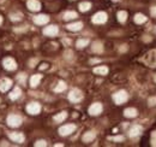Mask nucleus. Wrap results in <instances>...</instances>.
<instances>
[{"instance_id": "1", "label": "nucleus", "mask_w": 156, "mask_h": 147, "mask_svg": "<svg viewBox=\"0 0 156 147\" xmlns=\"http://www.w3.org/2000/svg\"><path fill=\"white\" fill-rule=\"evenodd\" d=\"M22 122H23V118H22L19 115H10V116L7 117V121H6V123H7L8 127H11V128H17V127H19V125L22 124Z\"/></svg>"}, {"instance_id": "2", "label": "nucleus", "mask_w": 156, "mask_h": 147, "mask_svg": "<svg viewBox=\"0 0 156 147\" xmlns=\"http://www.w3.org/2000/svg\"><path fill=\"white\" fill-rule=\"evenodd\" d=\"M127 99H128V95H127V93L125 91H118L117 93L113 94V100H114V103L117 105L124 104Z\"/></svg>"}, {"instance_id": "3", "label": "nucleus", "mask_w": 156, "mask_h": 147, "mask_svg": "<svg viewBox=\"0 0 156 147\" xmlns=\"http://www.w3.org/2000/svg\"><path fill=\"white\" fill-rule=\"evenodd\" d=\"M82 99H83V93H82V91H79L77 88L72 89L68 94V100L72 103H79Z\"/></svg>"}, {"instance_id": "4", "label": "nucleus", "mask_w": 156, "mask_h": 147, "mask_svg": "<svg viewBox=\"0 0 156 147\" xmlns=\"http://www.w3.org/2000/svg\"><path fill=\"white\" fill-rule=\"evenodd\" d=\"M2 65H4V68H5L6 70H8V71H13V70L17 69V63H16V60H15L13 58H10V57H7V58H5V59L2 60Z\"/></svg>"}, {"instance_id": "5", "label": "nucleus", "mask_w": 156, "mask_h": 147, "mask_svg": "<svg viewBox=\"0 0 156 147\" xmlns=\"http://www.w3.org/2000/svg\"><path fill=\"white\" fill-rule=\"evenodd\" d=\"M76 130V125L75 124H65L59 128V134L61 136H67L70 134H72Z\"/></svg>"}, {"instance_id": "6", "label": "nucleus", "mask_w": 156, "mask_h": 147, "mask_svg": "<svg viewBox=\"0 0 156 147\" xmlns=\"http://www.w3.org/2000/svg\"><path fill=\"white\" fill-rule=\"evenodd\" d=\"M93 23L95 24H103V23H106V21H107V13L106 12H97V13H95L93 16Z\"/></svg>"}, {"instance_id": "7", "label": "nucleus", "mask_w": 156, "mask_h": 147, "mask_svg": "<svg viewBox=\"0 0 156 147\" xmlns=\"http://www.w3.org/2000/svg\"><path fill=\"white\" fill-rule=\"evenodd\" d=\"M27 111H28L29 115H34V116H35V115H38L40 111H41V105H40L38 103H36V101H32L30 104H28Z\"/></svg>"}, {"instance_id": "8", "label": "nucleus", "mask_w": 156, "mask_h": 147, "mask_svg": "<svg viewBox=\"0 0 156 147\" xmlns=\"http://www.w3.org/2000/svg\"><path fill=\"white\" fill-rule=\"evenodd\" d=\"M59 33V29L57 26H48L43 29V34L46 36H55Z\"/></svg>"}, {"instance_id": "9", "label": "nucleus", "mask_w": 156, "mask_h": 147, "mask_svg": "<svg viewBox=\"0 0 156 147\" xmlns=\"http://www.w3.org/2000/svg\"><path fill=\"white\" fill-rule=\"evenodd\" d=\"M8 138H10L13 142H18V144H22V142H24V140H25V136H24L22 133H10V134H8Z\"/></svg>"}, {"instance_id": "10", "label": "nucleus", "mask_w": 156, "mask_h": 147, "mask_svg": "<svg viewBox=\"0 0 156 147\" xmlns=\"http://www.w3.org/2000/svg\"><path fill=\"white\" fill-rule=\"evenodd\" d=\"M101 112H102V104L100 103H94L89 108V115L91 116H98Z\"/></svg>"}, {"instance_id": "11", "label": "nucleus", "mask_w": 156, "mask_h": 147, "mask_svg": "<svg viewBox=\"0 0 156 147\" xmlns=\"http://www.w3.org/2000/svg\"><path fill=\"white\" fill-rule=\"evenodd\" d=\"M12 86V81L10 78H2L0 81V92H7Z\"/></svg>"}, {"instance_id": "12", "label": "nucleus", "mask_w": 156, "mask_h": 147, "mask_svg": "<svg viewBox=\"0 0 156 147\" xmlns=\"http://www.w3.org/2000/svg\"><path fill=\"white\" fill-rule=\"evenodd\" d=\"M27 6H28V9L30 11H34V12L40 11V9H41V4H40L38 0H28Z\"/></svg>"}, {"instance_id": "13", "label": "nucleus", "mask_w": 156, "mask_h": 147, "mask_svg": "<svg viewBox=\"0 0 156 147\" xmlns=\"http://www.w3.org/2000/svg\"><path fill=\"white\" fill-rule=\"evenodd\" d=\"M48 21H49V17L47 15H38V16L34 17L35 24H38V26H43V24L48 23Z\"/></svg>"}, {"instance_id": "14", "label": "nucleus", "mask_w": 156, "mask_h": 147, "mask_svg": "<svg viewBox=\"0 0 156 147\" xmlns=\"http://www.w3.org/2000/svg\"><path fill=\"white\" fill-rule=\"evenodd\" d=\"M141 133H142V127H141V125H133V127L130 129L128 135H130V138H136V136H138Z\"/></svg>"}, {"instance_id": "15", "label": "nucleus", "mask_w": 156, "mask_h": 147, "mask_svg": "<svg viewBox=\"0 0 156 147\" xmlns=\"http://www.w3.org/2000/svg\"><path fill=\"white\" fill-rule=\"evenodd\" d=\"M66 28H67L68 30H71V32H78V30H81V29L83 28V23H82V22H75V23L68 24Z\"/></svg>"}, {"instance_id": "16", "label": "nucleus", "mask_w": 156, "mask_h": 147, "mask_svg": "<svg viewBox=\"0 0 156 147\" xmlns=\"http://www.w3.org/2000/svg\"><path fill=\"white\" fill-rule=\"evenodd\" d=\"M91 51L94 53H102L103 52V45L100 41H95L91 46Z\"/></svg>"}, {"instance_id": "17", "label": "nucleus", "mask_w": 156, "mask_h": 147, "mask_svg": "<svg viewBox=\"0 0 156 147\" xmlns=\"http://www.w3.org/2000/svg\"><path fill=\"white\" fill-rule=\"evenodd\" d=\"M66 118H67V112L66 111H62V112H59L58 115H55L53 119H54L55 123H61Z\"/></svg>"}, {"instance_id": "18", "label": "nucleus", "mask_w": 156, "mask_h": 147, "mask_svg": "<svg viewBox=\"0 0 156 147\" xmlns=\"http://www.w3.org/2000/svg\"><path fill=\"white\" fill-rule=\"evenodd\" d=\"M21 94H22L21 88H19V87H16V88H13V91L10 93V99H11V100H17V99L21 97Z\"/></svg>"}, {"instance_id": "19", "label": "nucleus", "mask_w": 156, "mask_h": 147, "mask_svg": "<svg viewBox=\"0 0 156 147\" xmlns=\"http://www.w3.org/2000/svg\"><path fill=\"white\" fill-rule=\"evenodd\" d=\"M124 115L125 117H127V118H134V117H137L138 112H137L136 109H133V108H128V109H126L124 111Z\"/></svg>"}, {"instance_id": "20", "label": "nucleus", "mask_w": 156, "mask_h": 147, "mask_svg": "<svg viewBox=\"0 0 156 147\" xmlns=\"http://www.w3.org/2000/svg\"><path fill=\"white\" fill-rule=\"evenodd\" d=\"M41 78H42V76L41 75H32L30 78V86L32 88H35V87H37L38 86V83H40V81H41Z\"/></svg>"}, {"instance_id": "21", "label": "nucleus", "mask_w": 156, "mask_h": 147, "mask_svg": "<svg viewBox=\"0 0 156 147\" xmlns=\"http://www.w3.org/2000/svg\"><path fill=\"white\" fill-rule=\"evenodd\" d=\"M95 136H96L95 132H87L83 135V142H91L94 139H95Z\"/></svg>"}, {"instance_id": "22", "label": "nucleus", "mask_w": 156, "mask_h": 147, "mask_svg": "<svg viewBox=\"0 0 156 147\" xmlns=\"http://www.w3.org/2000/svg\"><path fill=\"white\" fill-rule=\"evenodd\" d=\"M94 73L96 74V75H107L108 74V68L105 67V65L96 67V68H94Z\"/></svg>"}, {"instance_id": "23", "label": "nucleus", "mask_w": 156, "mask_h": 147, "mask_svg": "<svg viewBox=\"0 0 156 147\" xmlns=\"http://www.w3.org/2000/svg\"><path fill=\"white\" fill-rule=\"evenodd\" d=\"M90 7H91V4H90L89 1H83V2H81V4H79V10H81L82 12H87V11H89V10H90Z\"/></svg>"}, {"instance_id": "24", "label": "nucleus", "mask_w": 156, "mask_h": 147, "mask_svg": "<svg viewBox=\"0 0 156 147\" xmlns=\"http://www.w3.org/2000/svg\"><path fill=\"white\" fill-rule=\"evenodd\" d=\"M134 22H136L137 24L145 23V22H147V17H145L144 15H142V13H137V15L134 16Z\"/></svg>"}, {"instance_id": "25", "label": "nucleus", "mask_w": 156, "mask_h": 147, "mask_svg": "<svg viewBox=\"0 0 156 147\" xmlns=\"http://www.w3.org/2000/svg\"><path fill=\"white\" fill-rule=\"evenodd\" d=\"M77 17V13L75 11H67L64 13V19L65 21H70V19H75Z\"/></svg>"}, {"instance_id": "26", "label": "nucleus", "mask_w": 156, "mask_h": 147, "mask_svg": "<svg viewBox=\"0 0 156 147\" xmlns=\"http://www.w3.org/2000/svg\"><path fill=\"white\" fill-rule=\"evenodd\" d=\"M89 45V40L88 39H79L77 42H76V46L77 48H84L85 46Z\"/></svg>"}, {"instance_id": "27", "label": "nucleus", "mask_w": 156, "mask_h": 147, "mask_svg": "<svg viewBox=\"0 0 156 147\" xmlns=\"http://www.w3.org/2000/svg\"><path fill=\"white\" fill-rule=\"evenodd\" d=\"M117 16H118V21L120 23H124L125 21L127 19V12L126 11H119Z\"/></svg>"}, {"instance_id": "28", "label": "nucleus", "mask_w": 156, "mask_h": 147, "mask_svg": "<svg viewBox=\"0 0 156 147\" xmlns=\"http://www.w3.org/2000/svg\"><path fill=\"white\" fill-rule=\"evenodd\" d=\"M65 89H66V83L61 81V82H59V83L57 84V87L54 88V92H55V93H60V92H64Z\"/></svg>"}, {"instance_id": "29", "label": "nucleus", "mask_w": 156, "mask_h": 147, "mask_svg": "<svg viewBox=\"0 0 156 147\" xmlns=\"http://www.w3.org/2000/svg\"><path fill=\"white\" fill-rule=\"evenodd\" d=\"M11 17V21H21L22 19V13H13V15H11L10 16Z\"/></svg>"}, {"instance_id": "30", "label": "nucleus", "mask_w": 156, "mask_h": 147, "mask_svg": "<svg viewBox=\"0 0 156 147\" xmlns=\"http://www.w3.org/2000/svg\"><path fill=\"white\" fill-rule=\"evenodd\" d=\"M17 78H18V81L21 82V83H25V80H27V75L25 74H19L18 76H17Z\"/></svg>"}, {"instance_id": "31", "label": "nucleus", "mask_w": 156, "mask_h": 147, "mask_svg": "<svg viewBox=\"0 0 156 147\" xmlns=\"http://www.w3.org/2000/svg\"><path fill=\"white\" fill-rule=\"evenodd\" d=\"M35 146L36 147H40V146H47V142L45 140H38L35 142Z\"/></svg>"}, {"instance_id": "32", "label": "nucleus", "mask_w": 156, "mask_h": 147, "mask_svg": "<svg viewBox=\"0 0 156 147\" xmlns=\"http://www.w3.org/2000/svg\"><path fill=\"white\" fill-rule=\"evenodd\" d=\"M148 103H149V105H150V106H155L156 105V97H151V98H149Z\"/></svg>"}, {"instance_id": "33", "label": "nucleus", "mask_w": 156, "mask_h": 147, "mask_svg": "<svg viewBox=\"0 0 156 147\" xmlns=\"http://www.w3.org/2000/svg\"><path fill=\"white\" fill-rule=\"evenodd\" d=\"M150 13H151L153 17H156V6H154V7L150 9Z\"/></svg>"}, {"instance_id": "34", "label": "nucleus", "mask_w": 156, "mask_h": 147, "mask_svg": "<svg viewBox=\"0 0 156 147\" xmlns=\"http://www.w3.org/2000/svg\"><path fill=\"white\" fill-rule=\"evenodd\" d=\"M123 140H124L123 136H115V138H113V141H123Z\"/></svg>"}, {"instance_id": "35", "label": "nucleus", "mask_w": 156, "mask_h": 147, "mask_svg": "<svg viewBox=\"0 0 156 147\" xmlns=\"http://www.w3.org/2000/svg\"><path fill=\"white\" fill-rule=\"evenodd\" d=\"M126 50H127V46H126V45H123V46L119 48V51H120V52H125Z\"/></svg>"}, {"instance_id": "36", "label": "nucleus", "mask_w": 156, "mask_h": 147, "mask_svg": "<svg viewBox=\"0 0 156 147\" xmlns=\"http://www.w3.org/2000/svg\"><path fill=\"white\" fill-rule=\"evenodd\" d=\"M54 146H57V147H62L61 144H57V145H54Z\"/></svg>"}, {"instance_id": "37", "label": "nucleus", "mask_w": 156, "mask_h": 147, "mask_svg": "<svg viewBox=\"0 0 156 147\" xmlns=\"http://www.w3.org/2000/svg\"><path fill=\"white\" fill-rule=\"evenodd\" d=\"M1 22H2V18H1V16H0V24H1Z\"/></svg>"}, {"instance_id": "38", "label": "nucleus", "mask_w": 156, "mask_h": 147, "mask_svg": "<svg viewBox=\"0 0 156 147\" xmlns=\"http://www.w3.org/2000/svg\"><path fill=\"white\" fill-rule=\"evenodd\" d=\"M154 81H155V82H156V75H155V76H154Z\"/></svg>"}, {"instance_id": "39", "label": "nucleus", "mask_w": 156, "mask_h": 147, "mask_svg": "<svg viewBox=\"0 0 156 147\" xmlns=\"http://www.w3.org/2000/svg\"><path fill=\"white\" fill-rule=\"evenodd\" d=\"M113 1H119V0H113Z\"/></svg>"}, {"instance_id": "40", "label": "nucleus", "mask_w": 156, "mask_h": 147, "mask_svg": "<svg viewBox=\"0 0 156 147\" xmlns=\"http://www.w3.org/2000/svg\"><path fill=\"white\" fill-rule=\"evenodd\" d=\"M155 33H156V27H155Z\"/></svg>"}]
</instances>
